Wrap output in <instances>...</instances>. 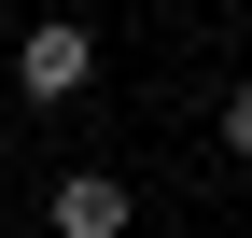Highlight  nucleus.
I'll list each match as a JSON object with an SVG mask.
<instances>
[{
  "label": "nucleus",
  "mask_w": 252,
  "mask_h": 238,
  "mask_svg": "<svg viewBox=\"0 0 252 238\" xmlns=\"http://www.w3.org/2000/svg\"><path fill=\"white\" fill-rule=\"evenodd\" d=\"M42 224H56V238H126V182H112V168H70Z\"/></svg>",
  "instance_id": "2"
},
{
  "label": "nucleus",
  "mask_w": 252,
  "mask_h": 238,
  "mask_svg": "<svg viewBox=\"0 0 252 238\" xmlns=\"http://www.w3.org/2000/svg\"><path fill=\"white\" fill-rule=\"evenodd\" d=\"M84 70H98V42H84L70 14H42V28H28V42H14V84H28V98H70Z\"/></svg>",
  "instance_id": "1"
},
{
  "label": "nucleus",
  "mask_w": 252,
  "mask_h": 238,
  "mask_svg": "<svg viewBox=\"0 0 252 238\" xmlns=\"http://www.w3.org/2000/svg\"><path fill=\"white\" fill-rule=\"evenodd\" d=\"M224 140H238V154H252V84H238V98H224Z\"/></svg>",
  "instance_id": "3"
}]
</instances>
